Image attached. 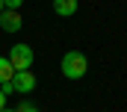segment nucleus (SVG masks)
I'll use <instances>...</instances> for the list:
<instances>
[{"label": "nucleus", "instance_id": "f257e3e1", "mask_svg": "<svg viewBox=\"0 0 127 112\" xmlns=\"http://www.w3.org/2000/svg\"><path fill=\"white\" fill-rule=\"evenodd\" d=\"M59 65H62V77L65 80H80L89 71V59H86V53H80V50H68Z\"/></svg>", "mask_w": 127, "mask_h": 112}, {"label": "nucleus", "instance_id": "f03ea898", "mask_svg": "<svg viewBox=\"0 0 127 112\" xmlns=\"http://www.w3.org/2000/svg\"><path fill=\"white\" fill-rule=\"evenodd\" d=\"M9 65L15 68V71H30V65H32V47L30 44H12V50H9Z\"/></svg>", "mask_w": 127, "mask_h": 112}, {"label": "nucleus", "instance_id": "7ed1b4c3", "mask_svg": "<svg viewBox=\"0 0 127 112\" xmlns=\"http://www.w3.org/2000/svg\"><path fill=\"white\" fill-rule=\"evenodd\" d=\"M21 27H24V18H21L18 9H3L0 12V29L3 32H18Z\"/></svg>", "mask_w": 127, "mask_h": 112}, {"label": "nucleus", "instance_id": "20e7f679", "mask_svg": "<svg viewBox=\"0 0 127 112\" xmlns=\"http://www.w3.org/2000/svg\"><path fill=\"white\" fill-rule=\"evenodd\" d=\"M12 88L15 91H32L35 88V77H32V71H15V77H12Z\"/></svg>", "mask_w": 127, "mask_h": 112}, {"label": "nucleus", "instance_id": "39448f33", "mask_svg": "<svg viewBox=\"0 0 127 112\" xmlns=\"http://www.w3.org/2000/svg\"><path fill=\"white\" fill-rule=\"evenodd\" d=\"M77 9H80V0H53V12L62 18H71Z\"/></svg>", "mask_w": 127, "mask_h": 112}, {"label": "nucleus", "instance_id": "423d86ee", "mask_svg": "<svg viewBox=\"0 0 127 112\" xmlns=\"http://www.w3.org/2000/svg\"><path fill=\"white\" fill-rule=\"evenodd\" d=\"M12 77H15V68L9 65L6 56H0V83H12Z\"/></svg>", "mask_w": 127, "mask_h": 112}, {"label": "nucleus", "instance_id": "0eeeda50", "mask_svg": "<svg viewBox=\"0 0 127 112\" xmlns=\"http://www.w3.org/2000/svg\"><path fill=\"white\" fill-rule=\"evenodd\" d=\"M24 0H3V9H21Z\"/></svg>", "mask_w": 127, "mask_h": 112}, {"label": "nucleus", "instance_id": "6e6552de", "mask_svg": "<svg viewBox=\"0 0 127 112\" xmlns=\"http://www.w3.org/2000/svg\"><path fill=\"white\" fill-rule=\"evenodd\" d=\"M18 112H38V109H35L32 103H21V106H18Z\"/></svg>", "mask_w": 127, "mask_h": 112}, {"label": "nucleus", "instance_id": "1a4fd4ad", "mask_svg": "<svg viewBox=\"0 0 127 112\" xmlns=\"http://www.w3.org/2000/svg\"><path fill=\"white\" fill-rule=\"evenodd\" d=\"M0 91H3V94H12L15 88H12V83H0Z\"/></svg>", "mask_w": 127, "mask_h": 112}, {"label": "nucleus", "instance_id": "9d476101", "mask_svg": "<svg viewBox=\"0 0 127 112\" xmlns=\"http://www.w3.org/2000/svg\"><path fill=\"white\" fill-rule=\"evenodd\" d=\"M3 106H6V94L0 91V109H3Z\"/></svg>", "mask_w": 127, "mask_h": 112}, {"label": "nucleus", "instance_id": "9b49d317", "mask_svg": "<svg viewBox=\"0 0 127 112\" xmlns=\"http://www.w3.org/2000/svg\"><path fill=\"white\" fill-rule=\"evenodd\" d=\"M0 112H18V109H6V106H3V109H0Z\"/></svg>", "mask_w": 127, "mask_h": 112}, {"label": "nucleus", "instance_id": "f8f14e48", "mask_svg": "<svg viewBox=\"0 0 127 112\" xmlns=\"http://www.w3.org/2000/svg\"><path fill=\"white\" fill-rule=\"evenodd\" d=\"M0 12H3V0H0Z\"/></svg>", "mask_w": 127, "mask_h": 112}]
</instances>
